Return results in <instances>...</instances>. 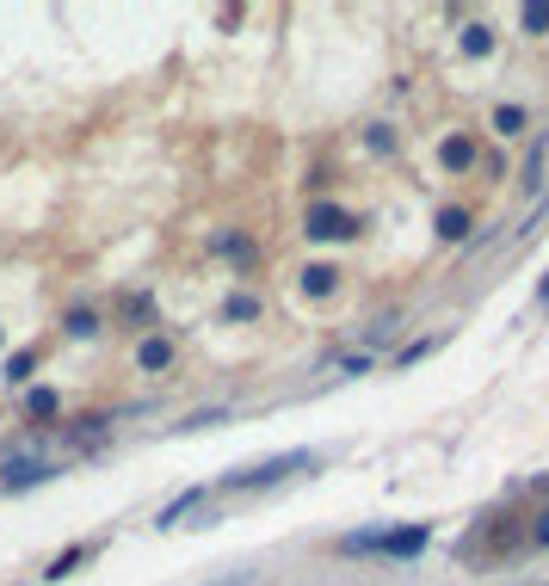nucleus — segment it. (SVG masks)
<instances>
[{"mask_svg":"<svg viewBox=\"0 0 549 586\" xmlns=\"http://www.w3.org/2000/svg\"><path fill=\"white\" fill-rule=\"evenodd\" d=\"M81 556H87V549H68V556H56V562H50V580H62V574H68V568H75Z\"/></svg>","mask_w":549,"mask_h":586,"instance_id":"obj_12","label":"nucleus"},{"mask_svg":"<svg viewBox=\"0 0 549 586\" xmlns=\"http://www.w3.org/2000/svg\"><path fill=\"white\" fill-rule=\"evenodd\" d=\"M340 549H364V556H414V549H426V531H420V525H401V531H358V537H346Z\"/></svg>","mask_w":549,"mask_h":586,"instance_id":"obj_2","label":"nucleus"},{"mask_svg":"<svg viewBox=\"0 0 549 586\" xmlns=\"http://www.w3.org/2000/svg\"><path fill=\"white\" fill-rule=\"evenodd\" d=\"M136 364H142V371H167V364H173V346H167V340H142Z\"/></svg>","mask_w":549,"mask_h":586,"instance_id":"obj_5","label":"nucleus"},{"mask_svg":"<svg viewBox=\"0 0 549 586\" xmlns=\"http://www.w3.org/2000/svg\"><path fill=\"white\" fill-rule=\"evenodd\" d=\"M56 475V463H44V457H13L7 469H0V482L7 488H38V482H50Z\"/></svg>","mask_w":549,"mask_h":586,"instance_id":"obj_4","label":"nucleus"},{"mask_svg":"<svg viewBox=\"0 0 549 586\" xmlns=\"http://www.w3.org/2000/svg\"><path fill=\"white\" fill-rule=\"evenodd\" d=\"M438 235H445V241H463V235H469V216H463V210H438Z\"/></svg>","mask_w":549,"mask_h":586,"instance_id":"obj_7","label":"nucleus"},{"mask_svg":"<svg viewBox=\"0 0 549 586\" xmlns=\"http://www.w3.org/2000/svg\"><path fill=\"white\" fill-rule=\"evenodd\" d=\"M303 229H309L315 241H346L358 223H352V216H346L340 204H309V223H303Z\"/></svg>","mask_w":549,"mask_h":586,"instance_id":"obj_3","label":"nucleus"},{"mask_svg":"<svg viewBox=\"0 0 549 586\" xmlns=\"http://www.w3.org/2000/svg\"><path fill=\"white\" fill-rule=\"evenodd\" d=\"M549 25V7H525V31H543Z\"/></svg>","mask_w":549,"mask_h":586,"instance_id":"obj_13","label":"nucleus"},{"mask_svg":"<svg viewBox=\"0 0 549 586\" xmlns=\"http://www.w3.org/2000/svg\"><path fill=\"white\" fill-rule=\"evenodd\" d=\"M334 278H340L334 266H309V272H303V290H309V297H327V290H334Z\"/></svg>","mask_w":549,"mask_h":586,"instance_id":"obj_6","label":"nucleus"},{"mask_svg":"<svg viewBox=\"0 0 549 586\" xmlns=\"http://www.w3.org/2000/svg\"><path fill=\"white\" fill-rule=\"evenodd\" d=\"M31 414L50 420V414H56V395H50V389H38V395H31Z\"/></svg>","mask_w":549,"mask_h":586,"instance_id":"obj_11","label":"nucleus"},{"mask_svg":"<svg viewBox=\"0 0 549 586\" xmlns=\"http://www.w3.org/2000/svg\"><path fill=\"white\" fill-rule=\"evenodd\" d=\"M290 469H321V457L315 451H284V457H266V463H247V469L229 475V488H272Z\"/></svg>","mask_w":549,"mask_h":586,"instance_id":"obj_1","label":"nucleus"},{"mask_svg":"<svg viewBox=\"0 0 549 586\" xmlns=\"http://www.w3.org/2000/svg\"><path fill=\"white\" fill-rule=\"evenodd\" d=\"M537 543H549V519H543V525H537Z\"/></svg>","mask_w":549,"mask_h":586,"instance_id":"obj_14","label":"nucleus"},{"mask_svg":"<svg viewBox=\"0 0 549 586\" xmlns=\"http://www.w3.org/2000/svg\"><path fill=\"white\" fill-rule=\"evenodd\" d=\"M519 124H525V112H519V105H500V118H494V130H506V136H512V130H519Z\"/></svg>","mask_w":549,"mask_h":586,"instance_id":"obj_10","label":"nucleus"},{"mask_svg":"<svg viewBox=\"0 0 549 586\" xmlns=\"http://www.w3.org/2000/svg\"><path fill=\"white\" fill-rule=\"evenodd\" d=\"M475 161V149H469V142L457 136V142H445V167H469Z\"/></svg>","mask_w":549,"mask_h":586,"instance_id":"obj_9","label":"nucleus"},{"mask_svg":"<svg viewBox=\"0 0 549 586\" xmlns=\"http://www.w3.org/2000/svg\"><path fill=\"white\" fill-rule=\"evenodd\" d=\"M543 303H549V284H543Z\"/></svg>","mask_w":549,"mask_h":586,"instance_id":"obj_15","label":"nucleus"},{"mask_svg":"<svg viewBox=\"0 0 549 586\" xmlns=\"http://www.w3.org/2000/svg\"><path fill=\"white\" fill-rule=\"evenodd\" d=\"M463 50H469V56H488V50H494L488 25H469V31H463Z\"/></svg>","mask_w":549,"mask_h":586,"instance_id":"obj_8","label":"nucleus"}]
</instances>
